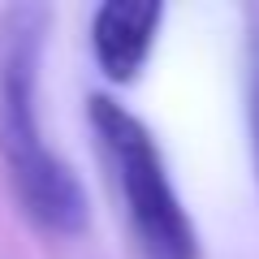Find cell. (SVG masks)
<instances>
[{
  "mask_svg": "<svg viewBox=\"0 0 259 259\" xmlns=\"http://www.w3.org/2000/svg\"><path fill=\"white\" fill-rule=\"evenodd\" d=\"M44 9H9L0 22V156L9 164L22 207L52 233H78L87 225V194L78 177L44 147L35 121Z\"/></svg>",
  "mask_w": 259,
  "mask_h": 259,
  "instance_id": "6da1fadb",
  "label": "cell"
},
{
  "mask_svg": "<svg viewBox=\"0 0 259 259\" xmlns=\"http://www.w3.org/2000/svg\"><path fill=\"white\" fill-rule=\"evenodd\" d=\"M91 125L112 164L125 216L147 259H199V233L168 182L151 130L108 95H91Z\"/></svg>",
  "mask_w": 259,
  "mask_h": 259,
  "instance_id": "7a4b0ae2",
  "label": "cell"
},
{
  "mask_svg": "<svg viewBox=\"0 0 259 259\" xmlns=\"http://www.w3.org/2000/svg\"><path fill=\"white\" fill-rule=\"evenodd\" d=\"M160 18H164V9L156 0H108L95 9L91 48L104 78H112V82L139 78V69L151 56V44H156Z\"/></svg>",
  "mask_w": 259,
  "mask_h": 259,
  "instance_id": "3957f363",
  "label": "cell"
},
{
  "mask_svg": "<svg viewBox=\"0 0 259 259\" xmlns=\"http://www.w3.org/2000/svg\"><path fill=\"white\" fill-rule=\"evenodd\" d=\"M250 156H255V182H259V39L250 48Z\"/></svg>",
  "mask_w": 259,
  "mask_h": 259,
  "instance_id": "277c9868",
  "label": "cell"
}]
</instances>
